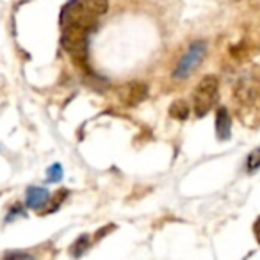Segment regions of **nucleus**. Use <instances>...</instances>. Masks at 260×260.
Here are the masks:
<instances>
[{"instance_id": "4", "label": "nucleus", "mask_w": 260, "mask_h": 260, "mask_svg": "<svg viewBox=\"0 0 260 260\" xmlns=\"http://www.w3.org/2000/svg\"><path fill=\"white\" fill-rule=\"evenodd\" d=\"M205 52H207L205 43H202V41L192 43L191 47H189V50L185 52L184 57L178 61L177 68H175V72H173L175 79H187V77L202 64L203 57H205Z\"/></svg>"}, {"instance_id": "13", "label": "nucleus", "mask_w": 260, "mask_h": 260, "mask_svg": "<svg viewBox=\"0 0 260 260\" xmlns=\"http://www.w3.org/2000/svg\"><path fill=\"white\" fill-rule=\"evenodd\" d=\"M62 178V168L61 164H52L47 171V180L48 182H59Z\"/></svg>"}, {"instance_id": "14", "label": "nucleus", "mask_w": 260, "mask_h": 260, "mask_svg": "<svg viewBox=\"0 0 260 260\" xmlns=\"http://www.w3.org/2000/svg\"><path fill=\"white\" fill-rule=\"evenodd\" d=\"M255 235H256V239H258V242H260V219L256 221V224H255Z\"/></svg>"}, {"instance_id": "6", "label": "nucleus", "mask_w": 260, "mask_h": 260, "mask_svg": "<svg viewBox=\"0 0 260 260\" xmlns=\"http://www.w3.org/2000/svg\"><path fill=\"white\" fill-rule=\"evenodd\" d=\"M235 98L244 107H253L260 98V86L255 80H242L235 89Z\"/></svg>"}, {"instance_id": "10", "label": "nucleus", "mask_w": 260, "mask_h": 260, "mask_svg": "<svg viewBox=\"0 0 260 260\" xmlns=\"http://www.w3.org/2000/svg\"><path fill=\"white\" fill-rule=\"evenodd\" d=\"M82 4H84V8L93 13V15H104L109 8L107 0H82Z\"/></svg>"}, {"instance_id": "9", "label": "nucleus", "mask_w": 260, "mask_h": 260, "mask_svg": "<svg viewBox=\"0 0 260 260\" xmlns=\"http://www.w3.org/2000/svg\"><path fill=\"white\" fill-rule=\"evenodd\" d=\"M170 116L175 119H185L189 116V105L184 100L173 102L170 107Z\"/></svg>"}, {"instance_id": "5", "label": "nucleus", "mask_w": 260, "mask_h": 260, "mask_svg": "<svg viewBox=\"0 0 260 260\" xmlns=\"http://www.w3.org/2000/svg\"><path fill=\"white\" fill-rule=\"evenodd\" d=\"M146 96H148V86L143 82H130L126 86H123L121 91H119V98L128 107L141 104Z\"/></svg>"}, {"instance_id": "11", "label": "nucleus", "mask_w": 260, "mask_h": 260, "mask_svg": "<svg viewBox=\"0 0 260 260\" xmlns=\"http://www.w3.org/2000/svg\"><path fill=\"white\" fill-rule=\"evenodd\" d=\"M87 246H89V239H87V235H82V237H80L79 241H77L75 244H73L72 255L73 256H80L87 249Z\"/></svg>"}, {"instance_id": "3", "label": "nucleus", "mask_w": 260, "mask_h": 260, "mask_svg": "<svg viewBox=\"0 0 260 260\" xmlns=\"http://www.w3.org/2000/svg\"><path fill=\"white\" fill-rule=\"evenodd\" d=\"M61 25H79L84 27L86 30H89L96 25V15L87 11L82 2H79V0H70L61 11Z\"/></svg>"}, {"instance_id": "8", "label": "nucleus", "mask_w": 260, "mask_h": 260, "mask_svg": "<svg viewBox=\"0 0 260 260\" xmlns=\"http://www.w3.org/2000/svg\"><path fill=\"white\" fill-rule=\"evenodd\" d=\"M48 191L43 187H30L27 191V198H25V205L30 209H40L45 203L48 202Z\"/></svg>"}, {"instance_id": "7", "label": "nucleus", "mask_w": 260, "mask_h": 260, "mask_svg": "<svg viewBox=\"0 0 260 260\" xmlns=\"http://www.w3.org/2000/svg\"><path fill=\"white\" fill-rule=\"evenodd\" d=\"M230 130H232V118L230 112L226 107H221L216 114V134L219 139H228L230 138Z\"/></svg>"}, {"instance_id": "1", "label": "nucleus", "mask_w": 260, "mask_h": 260, "mask_svg": "<svg viewBox=\"0 0 260 260\" xmlns=\"http://www.w3.org/2000/svg\"><path fill=\"white\" fill-rule=\"evenodd\" d=\"M61 45L75 61V64L86 66L87 61V30L79 25L62 27Z\"/></svg>"}, {"instance_id": "12", "label": "nucleus", "mask_w": 260, "mask_h": 260, "mask_svg": "<svg viewBox=\"0 0 260 260\" xmlns=\"http://www.w3.org/2000/svg\"><path fill=\"white\" fill-rule=\"evenodd\" d=\"M246 168H248V171H256L260 168V148L253 150V152L249 153Z\"/></svg>"}, {"instance_id": "15", "label": "nucleus", "mask_w": 260, "mask_h": 260, "mask_svg": "<svg viewBox=\"0 0 260 260\" xmlns=\"http://www.w3.org/2000/svg\"><path fill=\"white\" fill-rule=\"evenodd\" d=\"M8 256H13V258H15V256H23V258H29V255H27V253H11V255H8Z\"/></svg>"}, {"instance_id": "2", "label": "nucleus", "mask_w": 260, "mask_h": 260, "mask_svg": "<svg viewBox=\"0 0 260 260\" xmlns=\"http://www.w3.org/2000/svg\"><path fill=\"white\" fill-rule=\"evenodd\" d=\"M217 89H219V80L214 75H207L200 80V84L194 89V94H192V109H194V114L198 118L205 116L212 109V105L216 104Z\"/></svg>"}]
</instances>
